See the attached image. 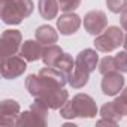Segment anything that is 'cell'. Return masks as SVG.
Wrapping results in <instances>:
<instances>
[{"mask_svg": "<svg viewBox=\"0 0 127 127\" xmlns=\"http://www.w3.org/2000/svg\"><path fill=\"white\" fill-rule=\"evenodd\" d=\"M32 0H0V17L5 24L17 26L33 14Z\"/></svg>", "mask_w": 127, "mask_h": 127, "instance_id": "1", "label": "cell"}, {"mask_svg": "<svg viewBox=\"0 0 127 127\" xmlns=\"http://www.w3.org/2000/svg\"><path fill=\"white\" fill-rule=\"evenodd\" d=\"M123 42H124L123 30L117 26H111V27H106L100 34H97L93 43L97 51L111 52V51L120 48V45H123Z\"/></svg>", "mask_w": 127, "mask_h": 127, "instance_id": "2", "label": "cell"}, {"mask_svg": "<svg viewBox=\"0 0 127 127\" xmlns=\"http://www.w3.org/2000/svg\"><path fill=\"white\" fill-rule=\"evenodd\" d=\"M69 105L72 108L73 118H94L97 115V105L88 94H76L72 100H69Z\"/></svg>", "mask_w": 127, "mask_h": 127, "instance_id": "3", "label": "cell"}, {"mask_svg": "<svg viewBox=\"0 0 127 127\" xmlns=\"http://www.w3.org/2000/svg\"><path fill=\"white\" fill-rule=\"evenodd\" d=\"M23 45V36L20 30H5L0 37V55L2 58L15 55Z\"/></svg>", "mask_w": 127, "mask_h": 127, "instance_id": "4", "label": "cell"}, {"mask_svg": "<svg viewBox=\"0 0 127 127\" xmlns=\"http://www.w3.org/2000/svg\"><path fill=\"white\" fill-rule=\"evenodd\" d=\"M27 69V63L21 55H11L2 58V64H0V70H2V76L5 79H15L21 76Z\"/></svg>", "mask_w": 127, "mask_h": 127, "instance_id": "5", "label": "cell"}, {"mask_svg": "<svg viewBox=\"0 0 127 127\" xmlns=\"http://www.w3.org/2000/svg\"><path fill=\"white\" fill-rule=\"evenodd\" d=\"M108 27V17L103 11H90L84 17V29L88 34L97 36Z\"/></svg>", "mask_w": 127, "mask_h": 127, "instance_id": "6", "label": "cell"}, {"mask_svg": "<svg viewBox=\"0 0 127 127\" xmlns=\"http://www.w3.org/2000/svg\"><path fill=\"white\" fill-rule=\"evenodd\" d=\"M21 114L20 103L12 99H5L0 103V126L12 127L17 126V120Z\"/></svg>", "mask_w": 127, "mask_h": 127, "instance_id": "7", "label": "cell"}, {"mask_svg": "<svg viewBox=\"0 0 127 127\" xmlns=\"http://www.w3.org/2000/svg\"><path fill=\"white\" fill-rule=\"evenodd\" d=\"M37 75H39V78L43 84V90L45 88H63L64 84L67 82V76L55 67H48L46 66V67L40 69Z\"/></svg>", "mask_w": 127, "mask_h": 127, "instance_id": "8", "label": "cell"}, {"mask_svg": "<svg viewBox=\"0 0 127 127\" xmlns=\"http://www.w3.org/2000/svg\"><path fill=\"white\" fill-rule=\"evenodd\" d=\"M37 99L43 100L49 109H60L69 100V93L64 88H45L37 96Z\"/></svg>", "mask_w": 127, "mask_h": 127, "instance_id": "9", "label": "cell"}, {"mask_svg": "<svg viewBox=\"0 0 127 127\" xmlns=\"http://www.w3.org/2000/svg\"><path fill=\"white\" fill-rule=\"evenodd\" d=\"M79 27H81V17L75 12H64L57 20V29L63 36L75 34Z\"/></svg>", "mask_w": 127, "mask_h": 127, "instance_id": "10", "label": "cell"}, {"mask_svg": "<svg viewBox=\"0 0 127 127\" xmlns=\"http://www.w3.org/2000/svg\"><path fill=\"white\" fill-rule=\"evenodd\" d=\"M124 76L117 70V72H109L103 75L102 79V91L106 96H117L123 87H124Z\"/></svg>", "mask_w": 127, "mask_h": 127, "instance_id": "11", "label": "cell"}, {"mask_svg": "<svg viewBox=\"0 0 127 127\" xmlns=\"http://www.w3.org/2000/svg\"><path fill=\"white\" fill-rule=\"evenodd\" d=\"M97 64H99L97 49L94 51V49L87 48V49L81 51V52L76 55V58H75V66H76V67H81L82 70H85V72H88V73H91V72L96 69Z\"/></svg>", "mask_w": 127, "mask_h": 127, "instance_id": "12", "label": "cell"}, {"mask_svg": "<svg viewBox=\"0 0 127 127\" xmlns=\"http://www.w3.org/2000/svg\"><path fill=\"white\" fill-rule=\"evenodd\" d=\"M42 52H43L42 43L37 42V40H26L21 45V49H20V55L26 61H30V63L37 61L39 58H42Z\"/></svg>", "mask_w": 127, "mask_h": 127, "instance_id": "13", "label": "cell"}, {"mask_svg": "<svg viewBox=\"0 0 127 127\" xmlns=\"http://www.w3.org/2000/svg\"><path fill=\"white\" fill-rule=\"evenodd\" d=\"M64 54L63 49L58 46V45H46L43 48V52H42V61L43 64L48 66V67H55V64L58 63V60L61 58V55Z\"/></svg>", "mask_w": 127, "mask_h": 127, "instance_id": "14", "label": "cell"}, {"mask_svg": "<svg viewBox=\"0 0 127 127\" xmlns=\"http://www.w3.org/2000/svg\"><path fill=\"white\" fill-rule=\"evenodd\" d=\"M34 37H36V40L37 42H40L42 45H54L55 42H57V39H58V33L51 27V26H40V27H37L36 29V32H34Z\"/></svg>", "mask_w": 127, "mask_h": 127, "instance_id": "15", "label": "cell"}, {"mask_svg": "<svg viewBox=\"0 0 127 127\" xmlns=\"http://www.w3.org/2000/svg\"><path fill=\"white\" fill-rule=\"evenodd\" d=\"M17 126L24 127V126H36V127H45L46 126V118L34 114L32 109L21 112L18 120H17Z\"/></svg>", "mask_w": 127, "mask_h": 127, "instance_id": "16", "label": "cell"}, {"mask_svg": "<svg viewBox=\"0 0 127 127\" xmlns=\"http://www.w3.org/2000/svg\"><path fill=\"white\" fill-rule=\"evenodd\" d=\"M58 2L57 0H39L37 2V11L43 20H54L58 14Z\"/></svg>", "mask_w": 127, "mask_h": 127, "instance_id": "17", "label": "cell"}, {"mask_svg": "<svg viewBox=\"0 0 127 127\" xmlns=\"http://www.w3.org/2000/svg\"><path fill=\"white\" fill-rule=\"evenodd\" d=\"M88 79H90V73L82 70L81 67L75 66L73 72L67 78V82L72 85V88H82V87H85L88 84Z\"/></svg>", "mask_w": 127, "mask_h": 127, "instance_id": "18", "label": "cell"}, {"mask_svg": "<svg viewBox=\"0 0 127 127\" xmlns=\"http://www.w3.org/2000/svg\"><path fill=\"white\" fill-rule=\"evenodd\" d=\"M100 115H102V118H108V120H112V121H117V123H120L121 118L124 117V115L120 112V109L115 106L114 102L105 103V105L100 108Z\"/></svg>", "mask_w": 127, "mask_h": 127, "instance_id": "19", "label": "cell"}, {"mask_svg": "<svg viewBox=\"0 0 127 127\" xmlns=\"http://www.w3.org/2000/svg\"><path fill=\"white\" fill-rule=\"evenodd\" d=\"M26 88H27V91H29L33 97H37V96L42 93V90H43V84H42L39 75H36V73L29 75L27 79H26Z\"/></svg>", "mask_w": 127, "mask_h": 127, "instance_id": "20", "label": "cell"}, {"mask_svg": "<svg viewBox=\"0 0 127 127\" xmlns=\"http://www.w3.org/2000/svg\"><path fill=\"white\" fill-rule=\"evenodd\" d=\"M55 69H58V70H61L63 73H64L67 78H69V75L73 72V69H75V60L72 58V55L70 54H63L61 55V58L58 60V63L55 64Z\"/></svg>", "mask_w": 127, "mask_h": 127, "instance_id": "21", "label": "cell"}, {"mask_svg": "<svg viewBox=\"0 0 127 127\" xmlns=\"http://www.w3.org/2000/svg\"><path fill=\"white\" fill-rule=\"evenodd\" d=\"M99 72L102 75H106L109 72H117V64H115V57H111V55H106L105 58H102L99 61Z\"/></svg>", "mask_w": 127, "mask_h": 127, "instance_id": "22", "label": "cell"}, {"mask_svg": "<svg viewBox=\"0 0 127 127\" xmlns=\"http://www.w3.org/2000/svg\"><path fill=\"white\" fill-rule=\"evenodd\" d=\"M30 109H32L34 114H37V115H40V117L46 118V117H48V109H49V106H48L43 100H40V99L34 97V102L32 103Z\"/></svg>", "mask_w": 127, "mask_h": 127, "instance_id": "23", "label": "cell"}, {"mask_svg": "<svg viewBox=\"0 0 127 127\" xmlns=\"http://www.w3.org/2000/svg\"><path fill=\"white\" fill-rule=\"evenodd\" d=\"M106 6L112 14H120L127 8V0H106Z\"/></svg>", "mask_w": 127, "mask_h": 127, "instance_id": "24", "label": "cell"}, {"mask_svg": "<svg viewBox=\"0 0 127 127\" xmlns=\"http://www.w3.org/2000/svg\"><path fill=\"white\" fill-rule=\"evenodd\" d=\"M57 2H58L60 11L63 12H73L81 5V0H57Z\"/></svg>", "mask_w": 127, "mask_h": 127, "instance_id": "25", "label": "cell"}, {"mask_svg": "<svg viewBox=\"0 0 127 127\" xmlns=\"http://www.w3.org/2000/svg\"><path fill=\"white\" fill-rule=\"evenodd\" d=\"M114 103L123 115H127V87L120 93V96L114 100Z\"/></svg>", "mask_w": 127, "mask_h": 127, "instance_id": "26", "label": "cell"}, {"mask_svg": "<svg viewBox=\"0 0 127 127\" xmlns=\"http://www.w3.org/2000/svg\"><path fill=\"white\" fill-rule=\"evenodd\" d=\"M115 64H117V69L118 72L121 73H126L127 72V51H120L117 55H115Z\"/></svg>", "mask_w": 127, "mask_h": 127, "instance_id": "27", "label": "cell"}, {"mask_svg": "<svg viewBox=\"0 0 127 127\" xmlns=\"http://www.w3.org/2000/svg\"><path fill=\"white\" fill-rule=\"evenodd\" d=\"M120 24H121V29H124V30H127V8L121 12V15H120Z\"/></svg>", "mask_w": 127, "mask_h": 127, "instance_id": "28", "label": "cell"}, {"mask_svg": "<svg viewBox=\"0 0 127 127\" xmlns=\"http://www.w3.org/2000/svg\"><path fill=\"white\" fill-rule=\"evenodd\" d=\"M118 123L117 121H112V120H108V118H102L97 121V126H117Z\"/></svg>", "mask_w": 127, "mask_h": 127, "instance_id": "29", "label": "cell"}, {"mask_svg": "<svg viewBox=\"0 0 127 127\" xmlns=\"http://www.w3.org/2000/svg\"><path fill=\"white\" fill-rule=\"evenodd\" d=\"M123 46H124V49L127 51V33H126V36H124V42H123Z\"/></svg>", "mask_w": 127, "mask_h": 127, "instance_id": "30", "label": "cell"}]
</instances>
